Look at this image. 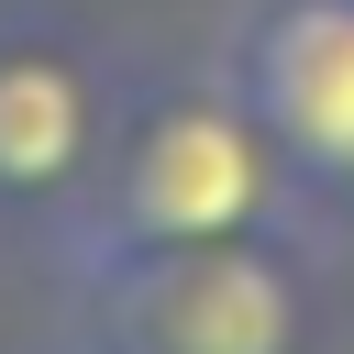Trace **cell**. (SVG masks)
<instances>
[{
  "label": "cell",
  "mask_w": 354,
  "mask_h": 354,
  "mask_svg": "<svg viewBox=\"0 0 354 354\" xmlns=\"http://www.w3.org/2000/svg\"><path fill=\"white\" fill-rule=\"evenodd\" d=\"M111 122H122V100H111L100 44L66 33V22L11 11L0 22V210H22L33 232H55L66 199L100 177Z\"/></svg>",
  "instance_id": "4"
},
{
  "label": "cell",
  "mask_w": 354,
  "mask_h": 354,
  "mask_svg": "<svg viewBox=\"0 0 354 354\" xmlns=\"http://www.w3.org/2000/svg\"><path fill=\"white\" fill-rule=\"evenodd\" d=\"M299 177L277 166L266 122L232 100V77H155L122 100L100 177L66 199L44 232L55 277H100L122 254H177V243H232V232H288Z\"/></svg>",
  "instance_id": "1"
},
{
  "label": "cell",
  "mask_w": 354,
  "mask_h": 354,
  "mask_svg": "<svg viewBox=\"0 0 354 354\" xmlns=\"http://www.w3.org/2000/svg\"><path fill=\"white\" fill-rule=\"evenodd\" d=\"M88 354H310V277L288 232L122 254L100 277H66Z\"/></svg>",
  "instance_id": "2"
},
{
  "label": "cell",
  "mask_w": 354,
  "mask_h": 354,
  "mask_svg": "<svg viewBox=\"0 0 354 354\" xmlns=\"http://www.w3.org/2000/svg\"><path fill=\"white\" fill-rule=\"evenodd\" d=\"M210 66L266 122L299 210H354V0H232Z\"/></svg>",
  "instance_id": "3"
}]
</instances>
